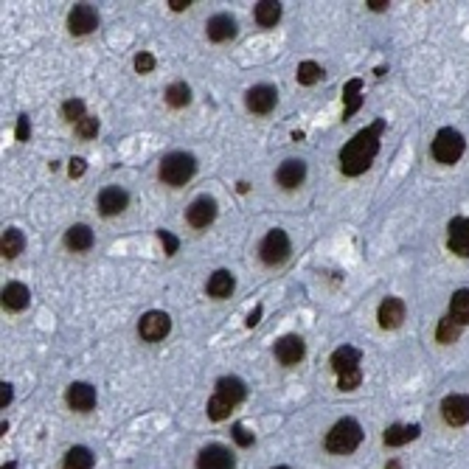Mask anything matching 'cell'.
Segmentation results:
<instances>
[{"instance_id": "35", "label": "cell", "mask_w": 469, "mask_h": 469, "mask_svg": "<svg viewBox=\"0 0 469 469\" xmlns=\"http://www.w3.org/2000/svg\"><path fill=\"white\" fill-rule=\"evenodd\" d=\"M74 130H77V135L81 138V141H90V138L98 135V118H96V115H87V118L79 121Z\"/></svg>"}, {"instance_id": "2", "label": "cell", "mask_w": 469, "mask_h": 469, "mask_svg": "<svg viewBox=\"0 0 469 469\" xmlns=\"http://www.w3.org/2000/svg\"><path fill=\"white\" fill-rule=\"evenodd\" d=\"M194 174H197V157L191 155V152H169V155L160 160V166H157L160 183H166L171 188L186 186Z\"/></svg>"}, {"instance_id": "19", "label": "cell", "mask_w": 469, "mask_h": 469, "mask_svg": "<svg viewBox=\"0 0 469 469\" xmlns=\"http://www.w3.org/2000/svg\"><path fill=\"white\" fill-rule=\"evenodd\" d=\"M205 34L211 43H228L236 37V20L231 14H214L205 23Z\"/></svg>"}, {"instance_id": "47", "label": "cell", "mask_w": 469, "mask_h": 469, "mask_svg": "<svg viewBox=\"0 0 469 469\" xmlns=\"http://www.w3.org/2000/svg\"><path fill=\"white\" fill-rule=\"evenodd\" d=\"M385 469H402V464H399V461H388V464H385Z\"/></svg>"}, {"instance_id": "29", "label": "cell", "mask_w": 469, "mask_h": 469, "mask_svg": "<svg viewBox=\"0 0 469 469\" xmlns=\"http://www.w3.org/2000/svg\"><path fill=\"white\" fill-rule=\"evenodd\" d=\"M166 104L174 107V110H183L191 104V87L186 81H171L166 87Z\"/></svg>"}, {"instance_id": "31", "label": "cell", "mask_w": 469, "mask_h": 469, "mask_svg": "<svg viewBox=\"0 0 469 469\" xmlns=\"http://www.w3.org/2000/svg\"><path fill=\"white\" fill-rule=\"evenodd\" d=\"M461 337V326L447 315V317H441L439 320V326H436V340L439 343H444V346H450V343H456Z\"/></svg>"}, {"instance_id": "37", "label": "cell", "mask_w": 469, "mask_h": 469, "mask_svg": "<svg viewBox=\"0 0 469 469\" xmlns=\"http://www.w3.org/2000/svg\"><path fill=\"white\" fill-rule=\"evenodd\" d=\"M132 65H135V71H138L141 77H147V74H152V71H155L157 62H155V57H152L149 51H141V54L135 57V62H132Z\"/></svg>"}, {"instance_id": "17", "label": "cell", "mask_w": 469, "mask_h": 469, "mask_svg": "<svg viewBox=\"0 0 469 469\" xmlns=\"http://www.w3.org/2000/svg\"><path fill=\"white\" fill-rule=\"evenodd\" d=\"M65 402L71 410L77 413H87L96 407V388L87 385V383H71L68 391H65Z\"/></svg>"}, {"instance_id": "1", "label": "cell", "mask_w": 469, "mask_h": 469, "mask_svg": "<svg viewBox=\"0 0 469 469\" xmlns=\"http://www.w3.org/2000/svg\"><path fill=\"white\" fill-rule=\"evenodd\" d=\"M383 132H385V121L377 118L371 127L360 130V132L340 149V157H337V160H340L343 177H360V174H366V171L371 169L374 157L380 155V138H383Z\"/></svg>"}, {"instance_id": "44", "label": "cell", "mask_w": 469, "mask_h": 469, "mask_svg": "<svg viewBox=\"0 0 469 469\" xmlns=\"http://www.w3.org/2000/svg\"><path fill=\"white\" fill-rule=\"evenodd\" d=\"M261 312H264V310H261V304H259V307H256L253 312L247 315V320H244V323H247V329H253V326L259 323V317H261Z\"/></svg>"}, {"instance_id": "32", "label": "cell", "mask_w": 469, "mask_h": 469, "mask_svg": "<svg viewBox=\"0 0 469 469\" xmlns=\"http://www.w3.org/2000/svg\"><path fill=\"white\" fill-rule=\"evenodd\" d=\"M295 79H298V84H304V87H312L317 84L320 79H323V68L312 62V60H304L301 65H298V71H295Z\"/></svg>"}, {"instance_id": "7", "label": "cell", "mask_w": 469, "mask_h": 469, "mask_svg": "<svg viewBox=\"0 0 469 469\" xmlns=\"http://www.w3.org/2000/svg\"><path fill=\"white\" fill-rule=\"evenodd\" d=\"M217 200L211 197V194H200V197H194L191 200V205L186 208V222L191 225V228H197V231H203V228H208L214 220H217Z\"/></svg>"}, {"instance_id": "49", "label": "cell", "mask_w": 469, "mask_h": 469, "mask_svg": "<svg viewBox=\"0 0 469 469\" xmlns=\"http://www.w3.org/2000/svg\"><path fill=\"white\" fill-rule=\"evenodd\" d=\"M273 469H290V467H273Z\"/></svg>"}, {"instance_id": "38", "label": "cell", "mask_w": 469, "mask_h": 469, "mask_svg": "<svg viewBox=\"0 0 469 469\" xmlns=\"http://www.w3.org/2000/svg\"><path fill=\"white\" fill-rule=\"evenodd\" d=\"M157 239L163 242V253H166V256H174V253L180 250V242H177V236H171L169 231H163V228H160V231H157Z\"/></svg>"}, {"instance_id": "24", "label": "cell", "mask_w": 469, "mask_h": 469, "mask_svg": "<svg viewBox=\"0 0 469 469\" xmlns=\"http://www.w3.org/2000/svg\"><path fill=\"white\" fill-rule=\"evenodd\" d=\"M363 79H349L346 81V87H343V101H346V107H343V121H349L360 107H363Z\"/></svg>"}, {"instance_id": "43", "label": "cell", "mask_w": 469, "mask_h": 469, "mask_svg": "<svg viewBox=\"0 0 469 469\" xmlns=\"http://www.w3.org/2000/svg\"><path fill=\"white\" fill-rule=\"evenodd\" d=\"M366 6H368L371 11H385L391 3H388V0H366Z\"/></svg>"}, {"instance_id": "41", "label": "cell", "mask_w": 469, "mask_h": 469, "mask_svg": "<svg viewBox=\"0 0 469 469\" xmlns=\"http://www.w3.org/2000/svg\"><path fill=\"white\" fill-rule=\"evenodd\" d=\"M84 171H87L84 157H71V160H68V174H71V177H81Z\"/></svg>"}, {"instance_id": "4", "label": "cell", "mask_w": 469, "mask_h": 469, "mask_svg": "<svg viewBox=\"0 0 469 469\" xmlns=\"http://www.w3.org/2000/svg\"><path fill=\"white\" fill-rule=\"evenodd\" d=\"M464 149H467V141L464 135L456 130V127H441L433 138V147H430V155L436 157L441 166H453L464 157Z\"/></svg>"}, {"instance_id": "5", "label": "cell", "mask_w": 469, "mask_h": 469, "mask_svg": "<svg viewBox=\"0 0 469 469\" xmlns=\"http://www.w3.org/2000/svg\"><path fill=\"white\" fill-rule=\"evenodd\" d=\"M259 259H261L267 267L284 264V261L290 259V236H287V231H281V228L267 231V236H264L261 244H259Z\"/></svg>"}, {"instance_id": "48", "label": "cell", "mask_w": 469, "mask_h": 469, "mask_svg": "<svg viewBox=\"0 0 469 469\" xmlns=\"http://www.w3.org/2000/svg\"><path fill=\"white\" fill-rule=\"evenodd\" d=\"M3 469H17V464H6Z\"/></svg>"}, {"instance_id": "8", "label": "cell", "mask_w": 469, "mask_h": 469, "mask_svg": "<svg viewBox=\"0 0 469 469\" xmlns=\"http://www.w3.org/2000/svg\"><path fill=\"white\" fill-rule=\"evenodd\" d=\"M169 332H171V317L166 312H160V310H149L147 315H141V320H138V334L147 343H160Z\"/></svg>"}, {"instance_id": "36", "label": "cell", "mask_w": 469, "mask_h": 469, "mask_svg": "<svg viewBox=\"0 0 469 469\" xmlns=\"http://www.w3.org/2000/svg\"><path fill=\"white\" fill-rule=\"evenodd\" d=\"M360 383H363V371H360V368L337 377V388H340V391H354V388H360Z\"/></svg>"}, {"instance_id": "25", "label": "cell", "mask_w": 469, "mask_h": 469, "mask_svg": "<svg viewBox=\"0 0 469 469\" xmlns=\"http://www.w3.org/2000/svg\"><path fill=\"white\" fill-rule=\"evenodd\" d=\"M244 393H247V388H244V383H242L239 377H220V380H217V396H222V399L231 402L234 407L244 399Z\"/></svg>"}, {"instance_id": "13", "label": "cell", "mask_w": 469, "mask_h": 469, "mask_svg": "<svg viewBox=\"0 0 469 469\" xmlns=\"http://www.w3.org/2000/svg\"><path fill=\"white\" fill-rule=\"evenodd\" d=\"M130 205V194L121 186H107L98 191V214L101 217H118Z\"/></svg>"}, {"instance_id": "21", "label": "cell", "mask_w": 469, "mask_h": 469, "mask_svg": "<svg viewBox=\"0 0 469 469\" xmlns=\"http://www.w3.org/2000/svg\"><path fill=\"white\" fill-rule=\"evenodd\" d=\"M234 287H236L234 273H231V270H217V273L208 278V284H205V293H208L211 298L222 301V298H231Z\"/></svg>"}, {"instance_id": "26", "label": "cell", "mask_w": 469, "mask_h": 469, "mask_svg": "<svg viewBox=\"0 0 469 469\" xmlns=\"http://www.w3.org/2000/svg\"><path fill=\"white\" fill-rule=\"evenodd\" d=\"M23 247H26V236L20 228H6L3 231V239H0V253H3V259H17L20 253H23Z\"/></svg>"}, {"instance_id": "16", "label": "cell", "mask_w": 469, "mask_h": 469, "mask_svg": "<svg viewBox=\"0 0 469 469\" xmlns=\"http://www.w3.org/2000/svg\"><path fill=\"white\" fill-rule=\"evenodd\" d=\"M197 469H234V456L222 444H208L197 456Z\"/></svg>"}, {"instance_id": "46", "label": "cell", "mask_w": 469, "mask_h": 469, "mask_svg": "<svg viewBox=\"0 0 469 469\" xmlns=\"http://www.w3.org/2000/svg\"><path fill=\"white\" fill-rule=\"evenodd\" d=\"M247 191H250V186L242 180V183H239V194H247Z\"/></svg>"}, {"instance_id": "15", "label": "cell", "mask_w": 469, "mask_h": 469, "mask_svg": "<svg viewBox=\"0 0 469 469\" xmlns=\"http://www.w3.org/2000/svg\"><path fill=\"white\" fill-rule=\"evenodd\" d=\"M405 315H407V307H405V301H402V298H396V295H388V298L380 304V310H377L380 329H385V332H393V329H399V326L405 323Z\"/></svg>"}, {"instance_id": "9", "label": "cell", "mask_w": 469, "mask_h": 469, "mask_svg": "<svg viewBox=\"0 0 469 469\" xmlns=\"http://www.w3.org/2000/svg\"><path fill=\"white\" fill-rule=\"evenodd\" d=\"M98 28V14H96V9L90 6V3H77L74 9H71V14H68V31L74 34V37H87V34H93Z\"/></svg>"}, {"instance_id": "10", "label": "cell", "mask_w": 469, "mask_h": 469, "mask_svg": "<svg viewBox=\"0 0 469 469\" xmlns=\"http://www.w3.org/2000/svg\"><path fill=\"white\" fill-rule=\"evenodd\" d=\"M441 416L450 427H464L469 424V396L464 393H450L441 402Z\"/></svg>"}, {"instance_id": "45", "label": "cell", "mask_w": 469, "mask_h": 469, "mask_svg": "<svg viewBox=\"0 0 469 469\" xmlns=\"http://www.w3.org/2000/svg\"><path fill=\"white\" fill-rule=\"evenodd\" d=\"M191 6V0H169V9L171 11H186Z\"/></svg>"}, {"instance_id": "12", "label": "cell", "mask_w": 469, "mask_h": 469, "mask_svg": "<svg viewBox=\"0 0 469 469\" xmlns=\"http://www.w3.org/2000/svg\"><path fill=\"white\" fill-rule=\"evenodd\" d=\"M304 180H307V163L298 160V157H287V160L278 166V171H276V183H278L284 191L298 188Z\"/></svg>"}, {"instance_id": "11", "label": "cell", "mask_w": 469, "mask_h": 469, "mask_svg": "<svg viewBox=\"0 0 469 469\" xmlns=\"http://www.w3.org/2000/svg\"><path fill=\"white\" fill-rule=\"evenodd\" d=\"M447 247L450 253L469 259V217H453L447 225Z\"/></svg>"}, {"instance_id": "27", "label": "cell", "mask_w": 469, "mask_h": 469, "mask_svg": "<svg viewBox=\"0 0 469 469\" xmlns=\"http://www.w3.org/2000/svg\"><path fill=\"white\" fill-rule=\"evenodd\" d=\"M450 317L458 326H469V290H456L450 298Z\"/></svg>"}, {"instance_id": "28", "label": "cell", "mask_w": 469, "mask_h": 469, "mask_svg": "<svg viewBox=\"0 0 469 469\" xmlns=\"http://www.w3.org/2000/svg\"><path fill=\"white\" fill-rule=\"evenodd\" d=\"M256 23L261 26V28H273L278 20H281V3H273V0H261L259 6H256Z\"/></svg>"}, {"instance_id": "23", "label": "cell", "mask_w": 469, "mask_h": 469, "mask_svg": "<svg viewBox=\"0 0 469 469\" xmlns=\"http://www.w3.org/2000/svg\"><path fill=\"white\" fill-rule=\"evenodd\" d=\"M419 433H422L419 424H391V427L385 430V436H383V444H385V447H402V444L419 439Z\"/></svg>"}, {"instance_id": "3", "label": "cell", "mask_w": 469, "mask_h": 469, "mask_svg": "<svg viewBox=\"0 0 469 469\" xmlns=\"http://www.w3.org/2000/svg\"><path fill=\"white\" fill-rule=\"evenodd\" d=\"M363 444V427L357 419H340L326 433V450L334 456H351Z\"/></svg>"}, {"instance_id": "6", "label": "cell", "mask_w": 469, "mask_h": 469, "mask_svg": "<svg viewBox=\"0 0 469 469\" xmlns=\"http://www.w3.org/2000/svg\"><path fill=\"white\" fill-rule=\"evenodd\" d=\"M278 104V90L273 84H253L244 93V107L253 115H270Z\"/></svg>"}, {"instance_id": "20", "label": "cell", "mask_w": 469, "mask_h": 469, "mask_svg": "<svg viewBox=\"0 0 469 469\" xmlns=\"http://www.w3.org/2000/svg\"><path fill=\"white\" fill-rule=\"evenodd\" d=\"M28 304H31V293H28L26 284L11 281V284L3 287V310H9V312H23V310H28Z\"/></svg>"}, {"instance_id": "40", "label": "cell", "mask_w": 469, "mask_h": 469, "mask_svg": "<svg viewBox=\"0 0 469 469\" xmlns=\"http://www.w3.org/2000/svg\"><path fill=\"white\" fill-rule=\"evenodd\" d=\"M234 439L239 447H250L253 444V433H247L244 424H234Z\"/></svg>"}, {"instance_id": "34", "label": "cell", "mask_w": 469, "mask_h": 469, "mask_svg": "<svg viewBox=\"0 0 469 469\" xmlns=\"http://www.w3.org/2000/svg\"><path fill=\"white\" fill-rule=\"evenodd\" d=\"M62 118L71 121V124L77 127L81 118H87V113H84V101H81V98H68V101L62 104Z\"/></svg>"}, {"instance_id": "30", "label": "cell", "mask_w": 469, "mask_h": 469, "mask_svg": "<svg viewBox=\"0 0 469 469\" xmlns=\"http://www.w3.org/2000/svg\"><path fill=\"white\" fill-rule=\"evenodd\" d=\"M96 458L87 447H71L62 458V469H93Z\"/></svg>"}, {"instance_id": "18", "label": "cell", "mask_w": 469, "mask_h": 469, "mask_svg": "<svg viewBox=\"0 0 469 469\" xmlns=\"http://www.w3.org/2000/svg\"><path fill=\"white\" fill-rule=\"evenodd\" d=\"M360 360H363V351H360V349H354V346H340V349L332 351L329 366H332V371L340 377V374L357 371V368H360Z\"/></svg>"}, {"instance_id": "33", "label": "cell", "mask_w": 469, "mask_h": 469, "mask_svg": "<svg viewBox=\"0 0 469 469\" xmlns=\"http://www.w3.org/2000/svg\"><path fill=\"white\" fill-rule=\"evenodd\" d=\"M205 410H208V419H211V422H225V419L231 416L234 405H231V402H225L222 396H217V393H214V396L208 399V407H205Z\"/></svg>"}, {"instance_id": "39", "label": "cell", "mask_w": 469, "mask_h": 469, "mask_svg": "<svg viewBox=\"0 0 469 469\" xmlns=\"http://www.w3.org/2000/svg\"><path fill=\"white\" fill-rule=\"evenodd\" d=\"M14 135H17L20 144H26V141L31 138V121H28V115H20V118H17V130H14Z\"/></svg>"}, {"instance_id": "14", "label": "cell", "mask_w": 469, "mask_h": 469, "mask_svg": "<svg viewBox=\"0 0 469 469\" xmlns=\"http://www.w3.org/2000/svg\"><path fill=\"white\" fill-rule=\"evenodd\" d=\"M273 354H276V360H278L281 366H298V363L304 360V354H307V346H304V340H301L298 334H284V337L276 343Z\"/></svg>"}, {"instance_id": "22", "label": "cell", "mask_w": 469, "mask_h": 469, "mask_svg": "<svg viewBox=\"0 0 469 469\" xmlns=\"http://www.w3.org/2000/svg\"><path fill=\"white\" fill-rule=\"evenodd\" d=\"M93 244H96V236H93V231H90L87 225H71V228L65 231V247L74 250V253H84V250H90Z\"/></svg>"}, {"instance_id": "42", "label": "cell", "mask_w": 469, "mask_h": 469, "mask_svg": "<svg viewBox=\"0 0 469 469\" xmlns=\"http://www.w3.org/2000/svg\"><path fill=\"white\" fill-rule=\"evenodd\" d=\"M11 396H14L11 385H9V383H3V385H0V407H3V410H6V405L11 402Z\"/></svg>"}]
</instances>
